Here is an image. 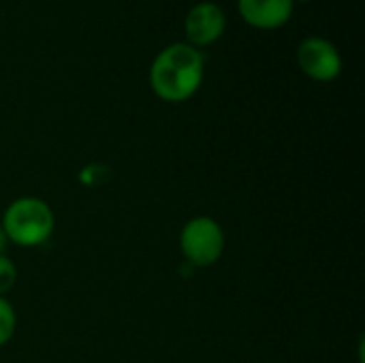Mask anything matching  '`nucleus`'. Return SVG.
I'll return each instance as SVG.
<instances>
[{"label":"nucleus","instance_id":"obj_1","mask_svg":"<svg viewBox=\"0 0 365 363\" xmlns=\"http://www.w3.org/2000/svg\"><path fill=\"white\" fill-rule=\"evenodd\" d=\"M205 75V56L190 43H171L150 66V86L160 101L184 103L197 94Z\"/></svg>","mask_w":365,"mask_h":363},{"label":"nucleus","instance_id":"obj_2","mask_svg":"<svg viewBox=\"0 0 365 363\" xmlns=\"http://www.w3.org/2000/svg\"><path fill=\"white\" fill-rule=\"evenodd\" d=\"M0 227L6 235V242L34 248L53 235L56 216L43 199L19 197L4 210Z\"/></svg>","mask_w":365,"mask_h":363},{"label":"nucleus","instance_id":"obj_3","mask_svg":"<svg viewBox=\"0 0 365 363\" xmlns=\"http://www.w3.org/2000/svg\"><path fill=\"white\" fill-rule=\"evenodd\" d=\"M180 250L192 267H210L225 252V231L214 218L195 216L180 231Z\"/></svg>","mask_w":365,"mask_h":363},{"label":"nucleus","instance_id":"obj_4","mask_svg":"<svg viewBox=\"0 0 365 363\" xmlns=\"http://www.w3.org/2000/svg\"><path fill=\"white\" fill-rule=\"evenodd\" d=\"M299 68L314 81L329 83L342 73V56L338 47L323 36H308L297 47Z\"/></svg>","mask_w":365,"mask_h":363},{"label":"nucleus","instance_id":"obj_5","mask_svg":"<svg viewBox=\"0 0 365 363\" xmlns=\"http://www.w3.org/2000/svg\"><path fill=\"white\" fill-rule=\"evenodd\" d=\"M227 26V15L225 9L216 2H199L195 4L184 19V28H186V36L188 43L197 49L207 47L212 43H216Z\"/></svg>","mask_w":365,"mask_h":363},{"label":"nucleus","instance_id":"obj_6","mask_svg":"<svg viewBox=\"0 0 365 363\" xmlns=\"http://www.w3.org/2000/svg\"><path fill=\"white\" fill-rule=\"evenodd\" d=\"M293 0H237V11L246 24L261 30L282 28L293 15Z\"/></svg>","mask_w":365,"mask_h":363},{"label":"nucleus","instance_id":"obj_7","mask_svg":"<svg viewBox=\"0 0 365 363\" xmlns=\"http://www.w3.org/2000/svg\"><path fill=\"white\" fill-rule=\"evenodd\" d=\"M15 325H17V317L11 302L6 297H0V347L9 344V340L15 334Z\"/></svg>","mask_w":365,"mask_h":363},{"label":"nucleus","instance_id":"obj_8","mask_svg":"<svg viewBox=\"0 0 365 363\" xmlns=\"http://www.w3.org/2000/svg\"><path fill=\"white\" fill-rule=\"evenodd\" d=\"M15 280H17V270L13 261L0 255V297H4L15 287Z\"/></svg>","mask_w":365,"mask_h":363},{"label":"nucleus","instance_id":"obj_9","mask_svg":"<svg viewBox=\"0 0 365 363\" xmlns=\"http://www.w3.org/2000/svg\"><path fill=\"white\" fill-rule=\"evenodd\" d=\"M4 248H6V235H4V231L0 227V255L4 252Z\"/></svg>","mask_w":365,"mask_h":363},{"label":"nucleus","instance_id":"obj_10","mask_svg":"<svg viewBox=\"0 0 365 363\" xmlns=\"http://www.w3.org/2000/svg\"><path fill=\"white\" fill-rule=\"evenodd\" d=\"M293 2H310V0H293Z\"/></svg>","mask_w":365,"mask_h":363}]
</instances>
